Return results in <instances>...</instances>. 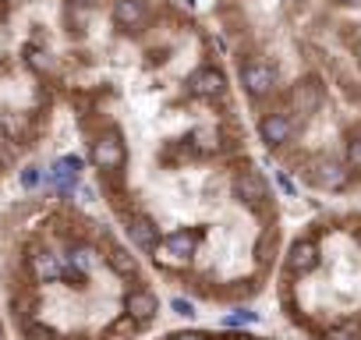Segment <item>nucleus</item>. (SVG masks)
<instances>
[{
    "instance_id": "17",
    "label": "nucleus",
    "mask_w": 361,
    "mask_h": 340,
    "mask_svg": "<svg viewBox=\"0 0 361 340\" xmlns=\"http://www.w3.org/2000/svg\"><path fill=\"white\" fill-rule=\"evenodd\" d=\"M347 166H350V170H361V135L347 145Z\"/></svg>"
},
{
    "instance_id": "15",
    "label": "nucleus",
    "mask_w": 361,
    "mask_h": 340,
    "mask_svg": "<svg viewBox=\"0 0 361 340\" xmlns=\"http://www.w3.org/2000/svg\"><path fill=\"white\" fill-rule=\"evenodd\" d=\"M15 156H18V142L8 138V135H0V170H8L15 163Z\"/></svg>"
},
{
    "instance_id": "6",
    "label": "nucleus",
    "mask_w": 361,
    "mask_h": 340,
    "mask_svg": "<svg viewBox=\"0 0 361 340\" xmlns=\"http://www.w3.org/2000/svg\"><path fill=\"white\" fill-rule=\"evenodd\" d=\"M124 308H128V315H131L135 322H149V319L159 312V301H156L152 291L138 287V291H131V294L124 298Z\"/></svg>"
},
{
    "instance_id": "16",
    "label": "nucleus",
    "mask_w": 361,
    "mask_h": 340,
    "mask_svg": "<svg viewBox=\"0 0 361 340\" xmlns=\"http://www.w3.org/2000/svg\"><path fill=\"white\" fill-rule=\"evenodd\" d=\"M135 326H138V322H135L131 315H124V319H117V322L110 326V340H121V336H128V333H135Z\"/></svg>"
},
{
    "instance_id": "26",
    "label": "nucleus",
    "mask_w": 361,
    "mask_h": 340,
    "mask_svg": "<svg viewBox=\"0 0 361 340\" xmlns=\"http://www.w3.org/2000/svg\"><path fill=\"white\" fill-rule=\"evenodd\" d=\"M357 245H361V227H357Z\"/></svg>"
},
{
    "instance_id": "27",
    "label": "nucleus",
    "mask_w": 361,
    "mask_h": 340,
    "mask_svg": "<svg viewBox=\"0 0 361 340\" xmlns=\"http://www.w3.org/2000/svg\"><path fill=\"white\" fill-rule=\"evenodd\" d=\"M0 4H4V0H0Z\"/></svg>"
},
{
    "instance_id": "23",
    "label": "nucleus",
    "mask_w": 361,
    "mask_h": 340,
    "mask_svg": "<svg viewBox=\"0 0 361 340\" xmlns=\"http://www.w3.org/2000/svg\"><path fill=\"white\" fill-rule=\"evenodd\" d=\"M173 340H209V336H202V333H180V336H173Z\"/></svg>"
},
{
    "instance_id": "1",
    "label": "nucleus",
    "mask_w": 361,
    "mask_h": 340,
    "mask_svg": "<svg viewBox=\"0 0 361 340\" xmlns=\"http://www.w3.org/2000/svg\"><path fill=\"white\" fill-rule=\"evenodd\" d=\"M195 245H199V238L192 231H173L156 245V259H163L170 266H180V262H188L195 255Z\"/></svg>"
},
{
    "instance_id": "12",
    "label": "nucleus",
    "mask_w": 361,
    "mask_h": 340,
    "mask_svg": "<svg viewBox=\"0 0 361 340\" xmlns=\"http://www.w3.org/2000/svg\"><path fill=\"white\" fill-rule=\"evenodd\" d=\"M315 103H319V89H315L312 82H301V85L290 92V107H294L298 114H312Z\"/></svg>"
},
{
    "instance_id": "20",
    "label": "nucleus",
    "mask_w": 361,
    "mask_h": 340,
    "mask_svg": "<svg viewBox=\"0 0 361 340\" xmlns=\"http://www.w3.org/2000/svg\"><path fill=\"white\" fill-rule=\"evenodd\" d=\"M173 312H177V315H195L192 301H185V298H173Z\"/></svg>"
},
{
    "instance_id": "10",
    "label": "nucleus",
    "mask_w": 361,
    "mask_h": 340,
    "mask_svg": "<svg viewBox=\"0 0 361 340\" xmlns=\"http://www.w3.org/2000/svg\"><path fill=\"white\" fill-rule=\"evenodd\" d=\"M78 170H82V159H78V156H64L61 163H54V170H50V181H54L57 188L71 192V188L78 185Z\"/></svg>"
},
{
    "instance_id": "11",
    "label": "nucleus",
    "mask_w": 361,
    "mask_h": 340,
    "mask_svg": "<svg viewBox=\"0 0 361 340\" xmlns=\"http://www.w3.org/2000/svg\"><path fill=\"white\" fill-rule=\"evenodd\" d=\"M32 273H36L39 284H54V280L64 277V262L57 255H50V252H36L32 255Z\"/></svg>"
},
{
    "instance_id": "24",
    "label": "nucleus",
    "mask_w": 361,
    "mask_h": 340,
    "mask_svg": "<svg viewBox=\"0 0 361 340\" xmlns=\"http://www.w3.org/2000/svg\"><path fill=\"white\" fill-rule=\"evenodd\" d=\"M78 4H96V0H78Z\"/></svg>"
},
{
    "instance_id": "2",
    "label": "nucleus",
    "mask_w": 361,
    "mask_h": 340,
    "mask_svg": "<svg viewBox=\"0 0 361 340\" xmlns=\"http://www.w3.org/2000/svg\"><path fill=\"white\" fill-rule=\"evenodd\" d=\"M234 195H238L245 206H255V210H259V206L269 199V188H266V181H262L259 170H241L238 181H234Z\"/></svg>"
},
{
    "instance_id": "14",
    "label": "nucleus",
    "mask_w": 361,
    "mask_h": 340,
    "mask_svg": "<svg viewBox=\"0 0 361 340\" xmlns=\"http://www.w3.org/2000/svg\"><path fill=\"white\" fill-rule=\"evenodd\" d=\"M110 266H114L121 277H131V273H135V255H128L124 248H114V252H110Z\"/></svg>"
},
{
    "instance_id": "4",
    "label": "nucleus",
    "mask_w": 361,
    "mask_h": 340,
    "mask_svg": "<svg viewBox=\"0 0 361 340\" xmlns=\"http://www.w3.org/2000/svg\"><path fill=\"white\" fill-rule=\"evenodd\" d=\"M92 163H96L99 170H121V163H124V145H121V138H117V135H103V138L92 145Z\"/></svg>"
},
{
    "instance_id": "8",
    "label": "nucleus",
    "mask_w": 361,
    "mask_h": 340,
    "mask_svg": "<svg viewBox=\"0 0 361 340\" xmlns=\"http://www.w3.org/2000/svg\"><path fill=\"white\" fill-rule=\"evenodd\" d=\"M128 234H131V241H135L142 252H156V245H159V227H156L149 217H135V220L128 224Z\"/></svg>"
},
{
    "instance_id": "22",
    "label": "nucleus",
    "mask_w": 361,
    "mask_h": 340,
    "mask_svg": "<svg viewBox=\"0 0 361 340\" xmlns=\"http://www.w3.org/2000/svg\"><path fill=\"white\" fill-rule=\"evenodd\" d=\"M29 61H32L36 68H47V64H50V61H43V54H39V50H29Z\"/></svg>"
},
{
    "instance_id": "21",
    "label": "nucleus",
    "mask_w": 361,
    "mask_h": 340,
    "mask_svg": "<svg viewBox=\"0 0 361 340\" xmlns=\"http://www.w3.org/2000/svg\"><path fill=\"white\" fill-rule=\"evenodd\" d=\"M29 336H32V340H50V333H47L43 326H29Z\"/></svg>"
},
{
    "instance_id": "5",
    "label": "nucleus",
    "mask_w": 361,
    "mask_h": 340,
    "mask_svg": "<svg viewBox=\"0 0 361 340\" xmlns=\"http://www.w3.org/2000/svg\"><path fill=\"white\" fill-rule=\"evenodd\" d=\"M315 262H319V248H315V241L301 238V241H294V245H290V252H287V269H290L294 277L312 273V269H315Z\"/></svg>"
},
{
    "instance_id": "25",
    "label": "nucleus",
    "mask_w": 361,
    "mask_h": 340,
    "mask_svg": "<svg viewBox=\"0 0 361 340\" xmlns=\"http://www.w3.org/2000/svg\"><path fill=\"white\" fill-rule=\"evenodd\" d=\"M357 57H361V40H357Z\"/></svg>"
},
{
    "instance_id": "7",
    "label": "nucleus",
    "mask_w": 361,
    "mask_h": 340,
    "mask_svg": "<svg viewBox=\"0 0 361 340\" xmlns=\"http://www.w3.org/2000/svg\"><path fill=\"white\" fill-rule=\"evenodd\" d=\"M259 131H262V142L266 145H283L294 135V124L287 121V114H269V117H262Z\"/></svg>"
},
{
    "instance_id": "19",
    "label": "nucleus",
    "mask_w": 361,
    "mask_h": 340,
    "mask_svg": "<svg viewBox=\"0 0 361 340\" xmlns=\"http://www.w3.org/2000/svg\"><path fill=\"white\" fill-rule=\"evenodd\" d=\"M22 185H25V188H36V185H39V170H36V166H25V170H22Z\"/></svg>"
},
{
    "instance_id": "9",
    "label": "nucleus",
    "mask_w": 361,
    "mask_h": 340,
    "mask_svg": "<svg viewBox=\"0 0 361 340\" xmlns=\"http://www.w3.org/2000/svg\"><path fill=\"white\" fill-rule=\"evenodd\" d=\"M224 75L216 71V68H202V71H195V78H192V92L195 96H206V99H216L220 92H224Z\"/></svg>"
},
{
    "instance_id": "3",
    "label": "nucleus",
    "mask_w": 361,
    "mask_h": 340,
    "mask_svg": "<svg viewBox=\"0 0 361 340\" xmlns=\"http://www.w3.org/2000/svg\"><path fill=\"white\" fill-rule=\"evenodd\" d=\"M241 82H245V89H248L252 96H266V92H273V85H276V71H273L266 61H248V64L241 68Z\"/></svg>"
},
{
    "instance_id": "13",
    "label": "nucleus",
    "mask_w": 361,
    "mask_h": 340,
    "mask_svg": "<svg viewBox=\"0 0 361 340\" xmlns=\"http://www.w3.org/2000/svg\"><path fill=\"white\" fill-rule=\"evenodd\" d=\"M114 18L121 22V25H138L142 18H145V11H142V0H117L114 4Z\"/></svg>"
},
{
    "instance_id": "18",
    "label": "nucleus",
    "mask_w": 361,
    "mask_h": 340,
    "mask_svg": "<svg viewBox=\"0 0 361 340\" xmlns=\"http://www.w3.org/2000/svg\"><path fill=\"white\" fill-rule=\"evenodd\" d=\"M245 322H255V312H234L224 319V326H245Z\"/></svg>"
}]
</instances>
